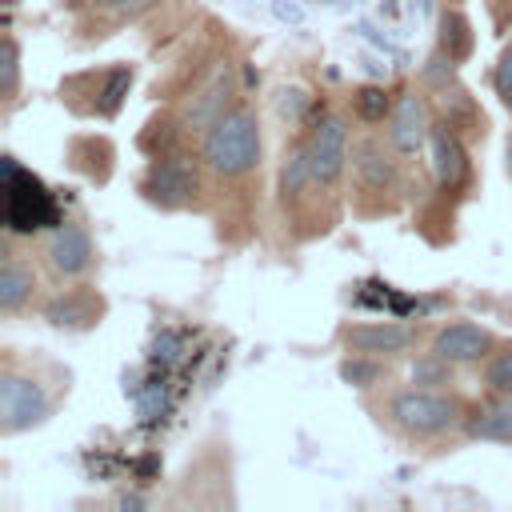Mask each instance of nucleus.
I'll use <instances>...</instances> for the list:
<instances>
[{
  "label": "nucleus",
  "instance_id": "nucleus-1",
  "mask_svg": "<svg viewBox=\"0 0 512 512\" xmlns=\"http://www.w3.org/2000/svg\"><path fill=\"white\" fill-rule=\"evenodd\" d=\"M204 164L220 176H244L260 164V124L248 108L224 112L208 132H204Z\"/></svg>",
  "mask_w": 512,
  "mask_h": 512
},
{
  "label": "nucleus",
  "instance_id": "nucleus-2",
  "mask_svg": "<svg viewBox=\"0 0 512 512\" xmlns=\"http://www.w3.org/2000/svg\"><path fill=\"white\" fill-rule=\"evenodd\" d=\"M392 420H396L404 432L440 436V432H448V428L460 424V404H456L452 396H440V392L408 388V392H396V396H392Z\"/></svg>",
  "mask_w": 512,
  "mask_h": 512
},
{
  "label": "nucleus",
  "instance_id": "nucleus-3",
  "mask_svg": "<svg viewBox=\"0 0 512 512\" xmlns=\"http://www.w3.org/2000/svg\"><path fill=\"white\" fill-rule=\"evenodd\" d=\"M304 156H308V172L312 184H336L348 160V124L340 112H324L316 120V128L304 140Z\"/></svg>",
  "mask_w": 512,
  "mask_h": 512
},
{
  "label": "nucleus",
  "instance_id": "nucleus-4",
  "mask_svg": "<svg viewBox=\"0 0 512 512\" xmlns=\"http://www.w3.org/2000/svg\"><path fill=\"white\" fill-rule=\"evenodd\" d=\"M44 416H48L44 388L36 380H28V376L4 372V380H0V424H4V432L16 436V432L40 424Z\"/></svg>",
  "mask_w": 512,
  "mask_h": 512
},
{
  "label": "nucleus",
  "instance_id": "nucleus-5",
  "mask_svg": "<svg viewBox=\"0 0 512 512\" xmlns=\"http://www.w3.org/2000/svg\"><path fill=\"white\" fill-rule=\"evenodd\" d=\"M428 132H432V124H428L424 100L416 92H404L396 100V108L388 112V140H392V148L396 152H420Z\"/></svg>",
  "mask_w": 512,
  "mask_h": 512
},
{
  "label": "nucleus",
  "instance_id": "nucleus-6",
  "mask_svg": "<svg viewBox=\"0 0 512 512\" xmlns=\"http://www.w3.org/2000/svg\"><path fill=\"white\" fill-rule=\"evenodd\" d=\"M148 196L160 200V204H184L192 192H196V172L188 168L184 156H164L148 168V180H144Z\"/></svg>",
  "mask_w": 512,
  "mask_h": 512
},
{
  "label": "nucleus",
  "instance_id": "nucleus-7",
  "mask_svg": "<svg viewBox=\"0 0 512 512\" xmlns=\"http://www.w3.org/2000/svg\"><path fill=\"white\" fill-rule=\"evenodd\" d=\"M48 264L60 272V276H80L88 264H92V240L80 224H60L52 236H48V248H44Z\"/></svg>",
  "mask_w": 512,
  "mask_h": 512
},
{
  "label": "nucleus",
  "instance_id": "nucleus-8",
  "mask_svg": "<svg viewBox=\"0 0 512 512\" xmlns=\"http://www.w3.org/2000/svg\"><path fill=\"white\" fill-rule=\"evenodd\" d=\"M488 348H492V336L484 328L468 324V320H456V324L440 328L436 340H432V352L444 356L448 364H472V360L488 356Z\"/></svg>",
  "mask_w": 512,
  "mask_h": 512
},
{
  "label": "nucleus",
  "instance_id": "nucleus-9",
  "mask_svg": "<svg viewBox=\"0 0 512 512\" xmlns=\"http://www.w3.org/2000/svg\"><path fill=\"white\" fill-rule=\"evenodd\" d=\"M428 148H432V168H436V180L444 188H456L468 172V152L460 144V136L452 132V124H432L428 132Z\"/></svg>",
  "mask_w": 512,
  "mask_h": 512
},
{
  "label": "nucleus",
  "instance_id": "nucleus-10",
  "mask_svg": "<svg viewBox=\"0 0 512 512\" xmlns=\"http://www.w3.org/2000/svg\"><path fill=\"white\" fill-rule=\"evenodd\" d=\"M344 340L360 356H380V352H404L416 340V332L404 324H356V328H348Z\"/></svg>",
  "mask_w": 512,
  "mask_h": 512
},
{
  "label": "nucleus",
  "instance_id": "nucleus-11",
  "mask_svg": "<svg viewBox=\"0 0 512 512\" xmlns=\"http://www.w3.org/2000/svg\"><path fill=\"white\" fill-rule=\"evenodd\" d=\"M352 168H356V180L368 192H384V188L396 184V164H392V156L384 152L380 140H360L352 148Z\"/></svg>",
  "mask_w": 512,
  "mask_h": 512
},
{
  "label": "nucleus",
  "instance_id": "nucleus-12",
  "mask_svg": "<svg viewBox=\"0 0 512 512\" xmlns=\"http://www.w3.org/2000/svg\"><path fill=\"white\" fill-rule=\"evenodd\" d=\"M464 432L476 436V440H500V444H512V396H500L496 404L476 408V412L464 420Z\"/></svg>",
  "mask_w": 512,
  "mask_h": 512
},
{
  "label": "nucleus",
  "instance_id": "nucleus-13",
  "mask_svg": "<svg viewBox=\"0 0 512 512\" xmlns=\"http://www.w3.org/2000/svg\"><path fill=\"white\" fill-rule=\"evenodd\" d=\"M32 284H36L32 268H24V264L8 252V256H4V268H0V308H4V312H20L24 300L32 296Z\"/></svg>",
  "mask_w": 512,
  "mask_h": 512
},
{
  "label": "nucleus",
  "instance_id": "nucleus-14",
  "mask_svg": "<svg viewBox=\"0 0 512 512\" xmlns=\"http://www.w3.org/2000/svg\"><path fill=\"white\" fill-rule=\"evenodd\" d=\"M224 100H228V80H224V76H212V84L200 92V104L188 112V124L212 128V124L224 116Z\"/></svg>",
  "mask_w": 512,
  "mask_h": 512
},
{
  "label": "nucleus",
  "instance_id": "nucleus-15",
  "mask_svg": "<svg viewBox=\"0 0 512 512\" xmlns=\"http://www.w3.org/2000/svg\"><path fill=\"white\" fill-rule=\"evenodd\" d=\"M304 184H312V172H308V156H304V144L284 160V168H280V188L284 192H300Z\"/></svg>",
  "mask_w": 512,
  "mask_h": 512
},
{
  "label": "nucleus",
  "instance_id": "nucleus-16",
  "mask_svg": "<svg viewBox=\"0 0 512 512\" xmlns=\"http://www.w3.org/2000/svg\"><path fill=\"white\" fill-rule=\"evenodd\" d=\"M468 44H472V36H468L464 16L448 12V16H444V52H448V60H460V56L468 52Z\"/></svg>",
  "mask_w": 512,
  "mask_h": 512
},
{
  "label": "nucleus",
  "instance_id": "nucleus-17",
  "mask_svg": "<svg viewBox=\"0 0 512 512\" xmlns=\"http://www.w3.org/2000/svg\"><path fill=\"white\" fill-rule=\"evenodd\" d=\"M352 104H356V112H360L364 120H384V116L392 112L384 88H376V84H364V88L352 96Z\"/></svg>",
  "mask_w": 512,
  "mask_h": 512
},
{
  "label": "nucleus",
  "instance_id": "nucleus-18",
  "mask_svg": "<svg viewBox=\"0 0 512 512\" xmlns=\"http://www.w3.org/2000/svg\"><path fill=\"white\" fill-rule=\"evenodd\" d=\"M484 380H488V388H492V392H500V396H512V348L488 360V372H484Z\"/></svg>",
  "mask_w": 512,
  "mask_h": 512
},
{
  "label": "nucleus",
  "instance_id": "nucleus-19",
  "mask_svg": "<svg viewBox=\"0 0 512 512\" xmlns=\"http://www.w3.org/2000/svg\"><path fill=\"white\" fill-rule=\"evenodd\" d=\"M412 380H416V384H444V380H448V360L436 356V352H432L428 360H416V364H412Z\"/></svg>",
  "mask_w": 512,
  "mask_h": 512
},
{
  "label": "nucleus",
  "instance_id": "nucleus-20",
  "mask_svg": "<svg viewBox=\"0 0 512 512\" xmlns=\"http://www.w3.org/2000/svg\"><path fill=\"white\" fill-rule=\"evenodd\" d=\"M16 80H20V48L12 36H4V96L16 92Z\"/></svg>",
  "mask_w": 512,
  "mask_h": 512
},
{
  "label": "nucleus",
  "instance_id": "nucleus-21",
  "mask_svg": "<svg viewBox=\"0 0 512 512\" xmlns=\"http://www.w3.org/2000/svg\"><path fill=\"white\" fill-rule=\"evenodd\" d=\"M340 376H344V380H352V384H360V388H368V384L380 376V364H368V360H348V364H340Z\"/></svg>",
  "mask_w": 512,
  "mask_h": 512
},
{
  "label": "nucleus",
  "instance_id": "nucleus-22",
  "mask_svg": "<svg viewBox=\"0 0 512 512\" xmlns=\"http://www.w3.org/2000/svg\"><path fill=\"white\" fill-rule=\"evenodd\" d=\"M128 84H132V72H128V68H116V72L108 76V88H104V112H116V104H120V96H124Z\"/></svg>",
  "mask_w": 512,
  "mask_h": 512
},
{
  "label": "nucleus",
  "instance_id": "nucleus-23",
  "mask_svg": "<svg viewBox=\"0 0 512 512\" xmlns=\"http://www.w3.org/2000/svg\"><path fill=\"white\" fill-rule=\"evenodd\" d=\"M48 320L64 328V324H80V320H88V316L80 312L76 300H56V304H48Z\"/></svg>",
  "mask_w": 512,
  "mask_h": 512
},
{
  "label": "nucleus",
  "instance_id": "nucleus-24",
  "mask_svg": "<svg viewBox=\"0 0 512 512\" xmlns=\"http://www.w3.org/2000/svg\"><path fill=\"white\" fill-rule=\"evenodd\" d=\"M496 92H500V100L512 108V48L500 56V64H496Z\"/></svg>",
  "mask_w": 512,
  "mask_h": 512
},
{
  "label": "nucleus",
  "instance_id": "nucleus-25",
  "mask_svg": "<svg viewBox=\"0 0 512 512\" xmlns=\"http://www.w3.org/2000/svg\"><path fill=\"white\" fill-rule=\"evenodd\" d=\"M308 108V96L300 88H280V112L284 116H300Z\"/></svg>",
  "mask_w": 512,
  "mask_h": 512
},
{
  "label": "nucleus",
  "instance_id": "nucleus-26",
  "mask_svg": "<svg viewBox=\"0 0 512 512\" xmlns=\"http://www.w3.org/2000/svg\"><path fill=\"white\" fill-rule=\"evenodd\" d=\"M272 12H276L280 20H292V24H300V20H304V8H296V4H288V0H276V4H272Z\"/></svg>",
  "mask_w": 512,
  "mask_h": 512
},
{
  "label": "nucleus",
  "instance_id": "nucleus-27",
  "mask_svg": "<svg viewBox=\"0 0 512 512\" xmlns=\"http://www.w3.org/2000/svg\"><path fill=\"white\" fill-rule=\"evenodd\" d=\"M508 172H512V136H508Z\"/></svg>",
  "mask_w": 512,
  "mask_h": 512
},
{
  "label": "nucleus",
  "instance_id": "nucleus-28",
  "mask_svg": "<svg viewBox=\"0 0 512 512\" xmlns=\"http://www.w3.org/2000/svg\"><path fill=\"white\" fill-rule=\"evenodd\" d=\"M96 4H128V0H96Z\"/></svg>",
  "mask_w": 512,
  "mask_h": 512
}]
</instances>
